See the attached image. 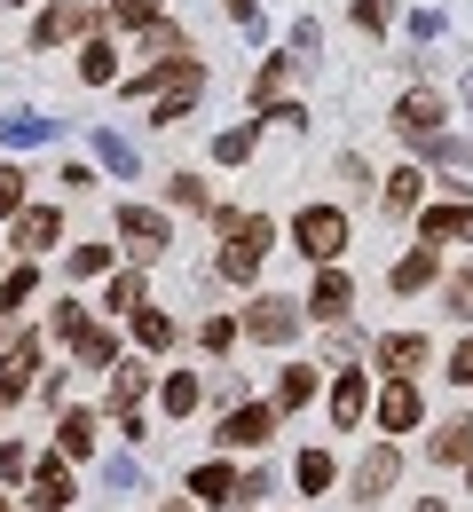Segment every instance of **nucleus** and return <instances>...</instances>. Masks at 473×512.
<instances>
[{
  "instance_id": "f257e3e1",
  "label": "nucleus",
  "mask_w": 473,
  "mask_h": 512,
  "mask_svg": "<svg viewBox=\"0 0 473 512\" xmlns=\"http://www.w3.org/2000/svg\"><path fill=\"white\" fill-rule=\"evenodd\" d=\"M213 221H221V237H229V245H221V276H229V284H253L276 229L261 221V213H213Z\"/></svg>"
},
{
  "instance_id": "f03ea898",
  "label": "nucleus",
  "mask_w": 473,
  "mask_h": 512,
  "mask_svg": "<svg viewBox=\"0 0 473 512\" xmlns=\"http://www.w3.org/2000/svg\"><path fill=\"white\" fill-rule=\"evenodd\" d=\"M292 245H300V260H339L347 253V213L339 205H300V221H292Z\"/></svg>"
},
{
  "instance_id": "7ed1b4c3",
  "label": "nucleus",
  "mask_w": 473,
  "mask_h": 512,
  "mask_svg": "<svg viewBox=\"0 0 473 512\" xmlns=\"http://www.w3.org/2000/svg\"><path fill=\"white\" fill-rule=\"evenodd\" d=\"M269 434H276V410H269V402H229V418H221L213 442H221V449H269Z\"/></svg>"
},
{
  "instance_id": "20e7f679",
  "label": "nucleus",
  "mask_w": 473,
  "mask_h": 512,
  "mask_svg": "<svg viewBox=\"0 0 473 512\" xmlns=\"http://www.w3.org/2000/svg\"><path fill=\"white\" fill-rule=\"evenodd\" d=\"M442 119H450V103H442V95H434V87H410L403 103H395V134H403L410 150H418V142H426V134H442Z\"/></svg>"
},
{
  "instance_id": "39448f33",
  "label": "nucleus",
  "mask_w": 473,
  "mask_h": 512,
  "mask_svg": "<svg viewBox=\"0 0 473 512\" xmlns=\"http://www.w3.org/2000/svg\"><path fill=\"white\" fill-rule=\"evenodd\" d=\"M300 316H308V308H300V300H276V292H261V300H253V308H245V331H253V339H261V347H284V339H292V331H300Z\"/></svg>"
},
{
  "instance_id": "423d86ee",
  "label": "nucleus",
  "mask_w": 473,
  "mask_h": 512,
  "mask_svg": "<svg viewBox=\"0 0 473 512\" xmlns=\"http://www.w3.org/2000/svg\"><path fill=\"white\" fill-rule=\"evenodd\" d=\"M119 237L135 245V260H158L174 245V229H166V213H150V205H119Z\"/></svg>"
},
{
  "instance_id": "0eeeda50",
  "label": "nucleus",
  "mask_w": 473,
  "mask_h": 512,
  "mask_svg": "<svg viewBox=\"0 0 473 512\" xmlns=\"http://www.w3.org/2000/svg\"><path fill=\"white\" fill-rule=\"evenodd\" d=\"M40 355H48V339H40V331L8 339V347H0V394H32V371H40Z\"/></svg>"
},
{
  "instance_id": "6e6552de",
  "label": "nucleus",
  "mask_w": 473,
  "mask_h": 512,
  "mask_svg": "<svg viewBox=\"0 0 473 512\" xmlns=\"http://www.w3.org/2000/svg\"><path fill=\"white\" fill-rule=\"evenodd\" d=\"M103 24V8H87V0H56L40 24H32V48H56V40H71V32H95Z\"/></svg>"
},
{
  "instance_id": "1a4fd4ad",
  "label": "nucleus",
  "mask_w": 473,
  "mask_h": 512,
  "mask_svg": "<svg viewBox=\"0 0 473 512\" xmlns=\"http://www.w3.org/2000/svg\"><path fill=\"white\" fill-rule=\"evenodd\" d=\"M64 237V213L56 205H16V253H48Z\"/></svg>"
},
{
  "instance_id": "9d476101",
  "label": "nucleus",
  "mask_w": 473,
  "mask_h": 512,
  "mask_svg": "<svg viewBox=\"0 0 473 512\" xmlns=\"http://www.w3.org/2000/svg\"><path fill=\"white\" fill-rule=\"evenodd\" d=\"M347 308H355V284H347V268H332V260H324V276H316V292H308V316L339 323Z\"/></svg>"
},
{
  "instance_id": "9b49d317",
  "label": "nucleus",
  "mask_w": 473,
  "mask_h": 512,
  "mask_svg": "<svg viewBox=\"0 0 473 512\" xmlns=\"http://www.w3.org/2000/svg\"><path fill=\"white\" fill-rule=\"evenodd\" d=\"M450 237H473V205H426L418 213V245H450Z\"/></svg>"
},
{
  "instance_id": "f8f14e48",
  "label": "nucleus",
  "mask_w": 473,
  "mask_h": 512,
  "mask_svg": "<svg viewBox=\"0 0 473 512\" xmlns=\"http://www.w3.org/2000/svg\"><path fill=\"white\" fill-rule=\"evenodd\" d=\"M395 473H403V449H371L363 465H355V497L371 505V497H387L395 489Z\"/></svg>"
},
{
  "instance_id": "ddd939ff",
  "label": "nucleus",
  "mask_w": 473,
  "mask_h": 512,
  "mask_svg": "<svg viewBox=\"0 0 473 512\" xmlns=\"http://www.w3.org/2000/svg\"><path fill=\"white\" fill-rule=\"evenodd\" d=\"M418 363H426V331H387V339H379V371L410 379Z\"/></svg>"
},
{
  "instance_id": "4468645a",
  "label": "nucleus",
  "mask_w": 473,
  "mask_h": 512,
  "mask_svg": "<svg viewBox=\"0 0 473 512\" xmlns=\"http://www.w3.org/2000/svg\"><path fill=\"white\" fill-rule=\"evenodd\" d=\"M64 505H71V473L56 457H40L32 465V512H64Z\"/></svg>"
},
{
  "instance_id": "2eb2a0df",
  "label": "nucleus",
  "mask_w": 473,
  "mask_h": 512,
  "mask_svg": "<svg viewBox=\"0 0 473 512\" xmlns=\"http://www.w3.org/2000/svg\"><path fill=\"white\" fill-rule=\"evenodd\" d=\"M71 355H79L87 371H111V363H119V339H111L103 323H79V331H71Z\"/></svg>"
},
{
  "instance_id": "dca6fc26",
  "label": "nucleus",
  "mask_w": 473,
  "mask_h": 512,
  "mask_svg": "<svg viewBox=\"0 0 473 512\" xmlns=\"http://www.w3.org/2000/svg\"><path fill=\"white\" fill-rule=\"evenodd\" d=\"M64 119H40V111H8L0 119V142H16V150H32V142H56Z\"/></svg>"
},
{
  "instance_id": "f3484780",
  "label": "nucleus",
  "mask_w": 473,
  "mask_h": 512,
  "mask_svg": "<svg viewBox=\"0 0 473 512\" xmlns=\"http://www.w3.org/2000/svg\"><path fill=\"white\" fill-rule=\"evenodd\" d=\"M379 426H387V434H410V426H418V386L410 379H395L379 394Z\"/></svg>"
},
{
  "instance_id": "a211bd4d",
  "label": "nucleus",
  "mask_w": 473,
  "mask_h": 512,
  "mask_svg": "<svg viewBox=\"0 0 473 512\" xmlns=\"http://www.w3.org/2000/svg\"><path fill=\"white\" fill-rule=\"evenodd\" d=\"M426 457H434V465H466L473 457V418H450V426L426 442Z\"/></svg>"
},
{
  "instance_id": "6ab92c4d",
  "label": "nucleus",
  "mask_w": 473,
  "mask_h": 512,
  "mask_svg": "<svg viewBox=\"0 0 473 512\" xmlns=\"http://www.w3.org/2000/svg\"><path fill=\"white\" fill-rule=\"evenodd\" d=\"M190 497H205V505H237V465H198V473H190Z\"/></svg>"
},
{
  "instance_id": "aec40b11",
  "label": "nucleus",
  "mask_w": 473,
  "mask_h": 512,
  "mask_svg": "<svg viewBox=\"0 0 473 512\" xmlns=\"http://www.w3.org/2000/svg\"><path fill=\"white\" fill-rule=\"evenodd\" d=\"M434 276H442V268H434V245H418V253L395 260V276H387V284H395V292H426Z\"/></svg>"
},
{
  "instance_id": "412c9836",
  "label": "nucleus",
  "mask_w": 473,
  "mask_h": 512,
  "mask_svg": "<svg viewBox=\"0 0 473 512\" xmlns=\"http://www.w3.org/2000/svg\"><path fill=\"white\" fill-rule=\"evenodd\" d=\"M363 402H371V386H363V371H347V379L332 386V418L339 426H363Z\"/></svg>"
},
{
  "instance_id": "4be33fe9",
  "label": "nucleus",
  "mask_w": 473,
  "mask_h": 512,
  "mask_svg": "<svg viewBox=\"0 0 473 512\" xmlns=\"http://www.w3.org/2000/svg\"><path fill=\"white\" fill-rule=\"evenodd\" d=\"M292 71H300V56H292V48H284V56H269V64H261V79H253V103H261V111H269L276 95H284V79H292Z\"/></svg>"
},
{
  "instance_id": "5701e85b",
  "label": "nucleus",
  "mask_w": 473,
  "mask_h": 512,
  "mask_svg": "<svg viewBox=\"0 0 473 512\" xmlns=\"http://www.w3.org/2000/svg\"><path fill=\"white\" fill-rule=\"evenodd\" d=\"M56 449H64V457H87V449H95V410H64V426H56Z\"/></svg>"
},
{
  "instance_id": "b1692460",
  "label": "nucleus",
  "mask_w": 473,
  "mask_h": 512,
  "mask_svg": "<svg viewBox=\"0 0 473 512\" xmlns=\"http://www.w3.org/2000/svg\"><path fill=\"white\" fill-rule=\"evenodd\" d=\"M308 402H316V371H308V363H292V371L276 379V410H308Z\"/></svg>"
},
{
  "instance_id": "393cba45",
  "label": "nucleus",
  "mask_w": 473,
  "mask_h": 512,
  "mask_svg": "<svg viewBox=\"0 0 473 512\" xmlns=\"http://www.w3.org/2000/svg\"><path fill=\"white\" fill-rule=\"evenodd\" d=\"M142 56H158V64H166V56H190L182 24H166V16H158V24H142Z\"/></svg>"
},
{
  "instance_id": "a878e982",
  "label": "nucleus",
  "mask_w": 473,
  "mask_h": 512,
  "mask_svg": "<svg viewBox=\"0 0 473 512\" xmlns=\"http://www.w3.org/2000/svg\"><path fill=\"white\" fill-rule=\"evenodd\" d=\"M135 339L150 355H166V347H174V316H166V308H135Z\"/></svg>"
},
{
  "instance_id": "bb28decb",
  "label": "nucleus",
  "mask_w": 473,
  "mask_h": 512,
  "mask_svg": "<svg viewBox=\"0 0 473 512\" xmlns=\"http://www.w3.org/2000/svg\"><path fill=\"white\" fill-rule=\"evenodd\" d=\"M142 379H150L142 363H111V402H119V418H127V410L142 402Z\"/></svg>"
},
{
  "instance_id": "cd10ccee",
  "label": "nucleus",
  "mask_w": 473,
  "mask_h": 512,
  "mask_svg": "<svg viewBox=\"0 0 473 512\" xmlns=\"http://www.w3.org/2000/svg\"><path fill=\"white\" fill-rule=\"evenodd\" d=\"M418 190H426V174H418V166L387 174V213H418Z\"/></svg>"
},
{
  "instance_id": "c85d7f7f",
  "label": "nucleus",
  "mask_w": 473,
  "mask_h": 512,
  "mask_svg": "<svg viewBox=\"0 0 473 512\" xmlns=\"http://www.w3.org/2000/svg\"><path fill=\"white\" fill-rule=\"evenodd\" d=\"M111 40H103V32H95V40H87V48H79V79H87V87H103V79H111Z\"/></svg>"
},
{
  "instance_id": "c756f323",
  "label": "nucleus",
  "mask_w": 473,
  "mask_h": 512,
  "mask_svg": "<svg viewBox=\"0 0 473 512\" xmlns=\"http://www.w3.org/2000/svg\"><path fill=\"white\" fill-rule=\"evenodd\" d=\"M198 394H205V386L190 379V371H166V386H158V402H166L174 418H182V410H198Z\"/></svg>"
},
{
  "instance_id": "7c9ffc66",
  "label": "nucleus",
  "mask_w": 473,
  "mask_h": 512,
  "mask_svg": "<svg viewBox=\"0 0 473 512\" xmlns=\"http://www.w3.org/2000/svg\"><path fill=\"white\" fill-rule=\"evenodd\" d=\"M32 292H40V276H32V268H8V276H0V316H16Z\"/></svg>"
},
{
  "instance_id": "2f4dec72",
  "label": "nucleus",
  "mask_w": 473,
  "mask_h": 512,
  "mask_svg": "<svg viewBox=\"0 0 473 512\" xmlns=\"http://www.w3.org/2000/svg\"><path fill=\"white\" fill-rule=\"evenodd\" d=\"M253 142H261V127H229L221 142H213V158H221V166H245V158H253Z\"/></svg>"
},
{
  "instance_id": "473e14b6",
  "label": "nucleus",
  "mask_w": 473,
  "mask_h": 512,
  "mask_svg": "<svg viewBox=\"0 0 473 512\" xmlns=\"http://www.w3.org/2000/svg\"><path fill=\"white\" fill-rule=\"evenodd\" d=\"M103 308H111V316H135V308H142V276H135V268H127V276H111Z\"/></svg>"
},
{
  "instance_id": "72a5a7b5",
  "label": "nucleus",
  "mask_w": 473,
  "mask_h": 512,
  "mask_svg": "<svg viewBox=\"0 0 473 512\" xmlns=\"http://www.w3.org/2000/svg\"><path fill=\"white\" fill-rule=\"evenodd\" d=\"M292 481H300V489H332V457H324V449H308V457L292 465Z\"/></svg>"
},
{
  "instance_id": "f704fd0d",
  "label": "nucleus",
  "mask_w": 473,
  "mask_h": 512,
  "mask_svg": "<svg viewBox=\"0 0 473 512\" xmlns=\"http://www.w3.org/2000/svg\"><path fill=\"white\" fill-rule=\"evenodd\" d=\"M95 158H103L111 174H135V150H127V142H119V134H111V127L95 134Z\"/></svg>"
},
{
  "instance_id": "c9c22d12",
  "label": "nucleus",
  "mask_w": 473,
  "mask_h": 512,
  "mask_svg": "<svg viewBox=\"0 0 473 512\" xmlns=\"http://www.w3.org/2000/svg\"><path fill=\"white\" fill-rule=\"evenodd\" d=\"M198 347H205V355H229V347H237V316H213L198 331Z\"/></svg>"
},
{
  "instance_id": "e433bc0d",
  "label": "nucleus",
  "mask_w": 473,
  "mask_h": 512,
  "mask_svg": "<svg viewBox=\"0 0 473 512\" xmlns=\"http://www.w3.org/2000/svg\"><path fill=\"white\" fill-rule=\"evenodd\" d=\"M111 24H158V0H111Z\"/></svg>"
},
{
  "instance_id": "4c0bfd02",
  "label": "nucleus",
  "mask_w": 473,
  "mask_h": 512,
  "mask_svg": "<svg viewBox=\"0 0 473 512\" xmlns=\"http://www.w3.org/2000/svg\"><path fill=\"white\" fill-rule=\"evenodd\" d=\"M71 276H111V245H79V253H71Z\"/></svg>"
},
{
  "instance_id": "58836bf2",
  "label": "nucleus",
  "mask_w": 473,
  "mask_h": 512,
  "mask_svg": "<svg viewBox=\"0 0 473 512\" xmlns=\"http://www.w3.org/2000/svg\"><path fill=\"white\" fill-rule=\"evenodd\" d=\"M347 16H355V32H387V0H355Z\"/></svg>"
},
{
  "instance_id": "ea45409f",
  "label": "nucleus",
  "mask_w": 473,
  "mask_h": 512,
  "mask_svg": "<svg viewBox=\"0 0 473 512\" xmlns=\"http://www.w3.org/2000/svg\"><path fill=\"white\" fill-rule=\"evenodd\" d=\"M16 205H24V174H16V166H0V213L16 221Z\"/></svg>"
},
{
  "instance_id": "a19ab883",
  "label": "nucleus",
  "mask_w": 473,
  "mask_h": 512,
  "mask_svg": "<svg viewBox=\"0 0 473 512\" xmlns=\"http://www.w3.org/2000/svg\"><path fill=\"white\" fill-rule=\"evenodd\" d=\"M16 473H32V457H24V442H0V481H16Z\"/></svg>"
},
{
  "instance_id": "79ce46f5",
  "label": "nucleus",
  "mask_w": 473,
  "mask_h": 512,
  "mask_svg": "<svg viewBox=\"0 0 473 512\" xmlns=\"http://www.w3.org/2000/svg\"><path fill=\"white\" fill-rule=\"evenodd\" d=\"M79 323H87V308H79V300H56V339H71Z\"/></svg>"
},
{
  "instance_id": "37998d69",
  "label": "nucleus",
  "mask_w": 473,
  "mask_h": 512,
  "mask_svg": "<svg viewBox=\"0 0 473 512\" xmlns=\"http://www.w3.org/2000/svg\"><path fill=\"white\" fill-rule=\"evenodd\" d=\"M174 205H205V182H198V174H174Z\"/></svg>"
},
{
  "instance_id": "c03bdc74",
  "label": "nucleus",
  "mask_w": 473,
  "mask_h": 512,
  "mask_svg": "<svg viewBox=\"0 0 473 512\" xmlns=\"http://www.w3.org/2000/svg\"><path fill=\"white\" fill-rule=\"evenodd\" d=\"M450 316L473 323V276H466V284H450Z\"/></svg>"
},
{
  "instance_id": "a18cd8bd",
  "label": "nucleus",
  "mask_w": 473,
  "mask_h": 512,
  "mask_svg": "<svg viewBox=\"0 0 473 512\" xmlns=\"http://www.w3.org/2000/svg\"><path fill=\"white\" fill-rule=\"evenodd\" d=\"M450 379H458V386H473V339L458 347V355H450Z\"/></svg>"
},
{
  "instance_id": "49530a36",
  "label": "nucleus",
  "mask_w": 473,
  "mask_h": 512,
  "mask_svg": "<svg viewBox=\"0 0 473 512\" xmlns=\"http://www.w3.org/2000/svg\"><path fill=\"white\" fill-rule=\"evenodd\" d=\"M418 512H442V505H434V497H426V505H418Z\"/></svg>"
},
{
  "instance_id": "de8ad7c7",
  "label": "nucleus",
  "mask_w": 473,
  "mask_h": 512,
  "mask_svg": "<svg viewBox=\"0 0 473 512\" xmlns=\"http://www.w3.org/2000/svg\"><path fill=\"white\" fill-rule=\"evenodd\" d=\"M466 103H473V71H466Z\"/></svg>"
},
{
  "instance_id": "09e8293b",
  "label": "nucleus",
  "mask_w": 473,
  "mask_h": 512,
  "mask_svg": "<svg viewBox=\"0 0 473 512\" xmlns=\"http://www.w3.org/2000/svg\"><path fill=\"white\" fill-rule=\"evenodd\" d=\"M466 481H473V457H466Z\"/></svg>"
},
{
  "instance_id": "8fccbe9b",
  "label": "nucleus",
  "mask_w": 473,
  "mask_h": 512,
  "mask_svg": "<svg viewBox=\"0 0 473 512\" xmlns=\"http://www.w3.org/2000/svg\"><path fill=\"white\" fill-rule=\"evenodd\" d=\"M0 512H8V497H0Z\"/></svg>"
},
{
  "instance_id": "3c124183",
  "label": "nucleus",
  "mask_w": 473,
  "mask_h": 512,
  "mask_svg": "<svg viewBox=\"0 0 473 512\" xmlns=\"http://www.w3.org/2000/svg\"><path fill=\"white\" fill-rule=\"evenodd\" d=\"M0 402H8V394H0Z\"/></svg>"
},
{
  "instance_id": "603ef678",
  "label": "nucleus",
  "mask_w": 473,
  "mask_h": 512,
  "mask_svg": "<svg viewBox=\"0 0 473 512\" xmlns=\"http://www.w3.org/2000/svg\"><path fill=\"white\" fill-rule=\"evenodd\" d=\"M466 276H473V268H466Z\"/></svg>"
}]
</instances>
